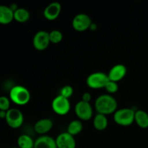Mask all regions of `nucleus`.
Masks as SVG:
<instances>
[{
  "mask_svg": "<svg viewBox=\"0 0 148 148\" xmlns=\"http://www.w3.org/2000/svg\"><path fill=\"white\" fill-rule=\"evenodd\" d=\"M75 111L80 121H89L93 115V109L90 103L79 101L75 105Z\"/></svg>",
  "mask_w": 148,
  "mask_h": 148,
  "instance_id": "obj_7",
  "label": "nucleus"
},
{
  "mask_svg": "<svg viewBox=\"0 0 148 148\" xmlns=\"http://www.w3.org/2000/svg\"><path fill=\"white\" fill-rule=\"evenodd\" d=\"M134 115L135 111L132 108H120L114 114V121L118 125L128 127L134 122Z\"/></svg>",
  "mask_w": 148,
  "mask_h": 148,
  "instance_id": "obj_3",
  "label": "nucleus"
},
{
  "mask_svg": "<svg viewBox=\"0 0 148 148\" xmlns=\"http://www.w3.org/2000/svg\"><path fill=\"white\" fill-rule=\"evenodd\" d=\"M50 43L49 33L46 30H39L33 36V45L36 50H45L49 47Z\"/></svg>",
  "mask_w": 148,
  "mask_h": 148,
  "instance_id": "obj_9",
  "label": "nucleus"
},
{
  "mask_svg": "<svg viewBox=\"0 0 148 148\" xmlns=\"http://www.w3.org/2000/svg\"><path fill=\"white\" fill-rule=\"evenodd\" d=\"M10 99L16 105L25 106L30 101V92L23 85H15L10 90Z\"/></svg>",
  "mask_w": 148,
  "mask_h": 148,
  "instance_id": "obj_2",
  "label": "nucleus"
},
{
  "mask_svg": "<svg viewBox=\"0 0 148 148\" xmlns=\"http://www.w3.org/2000/svg\"><path fill=\"white\" fill-rule=\"evenodd\" d=\"M11 148H19L18 147H11Z\"/></svg>",
  "mask_w": 148,
  "mask_h": 148,
  "instance_id": "obj_27",
  "label": "nucleus"
},
{
  "mask_svg": "<svg viewBox=\"0 0 148 148\" xmlns=\"http://www.w3.org/2000/svg\"><path fill=\"white\" fill-rule=\"evenodd\" d=\"M50 42L53 44H57L60 43L63 39V33L59 30H53L49 32Z\"/></svg>",
  "mask_w": 148,
  "mask_h": 148,
  "instance_id": "obj_21",
  "label": "nucleus"
},
{
  "mask_svg": "<svg viewBox=\"0 0 148 148\" xmlns=\"http://www.w3.org/2000/svg\"><path fill=\"white\" fill-rule=\"evenodd\" d=\"M105 88L106 90L108 92V94L112 95V94L116 93V92L118 91L119 85L118 84H117V82L109 80L107 82V84L106 85L105 88Z\"/></svg>",
  "mask_w": 148,
  "mask_h": 148,
  "instance_id": "obj_22",
  "label": "nucleus"
},
{
  "mask_svg": "<svg viewBox=\"0 0 148 148\" xmlns=\"http://www.w3.org/2000/svg\"><path fill=\"white\" fill-rule=\"evenodd\" d=\"M55 140L57 148H76L75 139L67 132L59 134Z\"/></svg>",
  "mask_w": 148,
  "mask_h": 148,
  "instance_id": "obj_10",
  "label": "nucleus"
},
{
  "mask_svg": "<svg viewBox=\"0 0 148 148\" xmlns=\"http://www.w3.org/2000/svg\"><path fill=\"white\" fill-rule=\"evenodd\" d=\"M5 120L9 127L12 129H18L24 122V116L18 108H10L7 111Z\"/></svg>",
  "mask_w": 148,
  "mask_h": 148,
  "instance_id": "obj_5",
  "label": "nucleus"
},
{
  "mask_svg": "<svg viewBox=\"0 0 148 148\" xmlns=\"http://www.w3.org/2000/svg\"><path fill=\"white\" fill-rule=\"evenodd\" d=\"M108 124V118L103 114H97L93 119V127L98 131H103Z\"/></svg>",
  "mask_w": 148,
  "mask_h": 148,
  "instance_id": "obj_17",
  "label": "nucleus"
},
{
  "mask_svg": "<svg viewBox=\"0 0 148 148\" xmlns=\"http://www.w3.org/2000/svg\"><path fill=\"white\" fill-rule=\"evenodd\" d=\"M108 81L109 78L108 74L96 72L88 75L86 79V84L91 89L98 90L105 88Z\"/></svg>",
  "mask_w": 148,
  "mask_h": 148,
  "instance_id": "obj_4",
  "label": "nucleus"
},
{
  "mask_svg": "<svg viewBox=\"0 0 148 148\" xmlns=\"http://www.w3.org/2000/svg\"><path fill=\"white\" fill-rule=\"evenodd\" d=\"M83 129V124L79 119L72 120L69 122L67 127V132L73 137L79 134Z\"/></svg>",
  "mask_w": 148,
  "mask_h": 148,
  "instance_id": "obj_18",
  "label": "nucleus"
},
{
  "mask_svg": "<svg viewBox=\"0 0 148 148\" xmlns=\"http://www.w3.org/2000/svg\"><path fill=\"white\" fill-rule=\"evenodd\" d=\"M117 107L116 100L110 94H103L95 99V108L98 114L105 116L114 114L117 110Z\"/></svg>",
  "mask_w": 148,
  "mask_h": 148,
  "instance_id": "obj_1",
  "label": "nucleus"
},
{
  "mask_svg": "<svg viewBox=\"0 0 148 148\" xmlns=\"http://www.w3.org/2000/svg\"><path fill=\"white\" fill-rule=\"evenodd\" d=\"M134 122L142 129L148 128V114L143 110H137L135 111Z\"/></svg>",
  "mask_w": 148,
  "mask_h": 148,
  "instance_id": "obj_16",
  "label": "nucleus"
},
{
  "mask_svg": "<svg viewBox=\"0 0 148 148\" xmlns=\"http://www.w3.org/2000/svg\"><path fill=\"white\" fill-rule=\"evenodd\" d=\"M74 89L71 85H65V86H64L63 88L61 89L60 94H59V95L69 99V98L72 95Z\"/></svg>",
  "mask_w": 148,
  "mask_h": 148,
  "instance_id": "obj_24",
  "label": "nucleus"
},
{
  "mask_svg": "<svg viewBox=\"0 0 148 148\" xmlns=\"http://www.w3.org/2000/svg\"><path fill=\"white\" fill-rule=\"evenodd\" d=\"M92 23V20L89 15L85 13H79L72 19V25L74 30L76 31L84 32L90 28Z\"/></svg>",
  "mask_w": 148,
  "mask_h": 148,
  "instance_id": "obj_8",
  "label": "nucleus"
},
{
  "mask_svg": "<svg viewBox=\"0 0 148 148\" xmlns=\"http://www.w3.org/2000/svg\"><path fill=\"white\" fill-rule=\"evenodd\" d=\"M10 109V99L7 96H0V111H7Z\"/></svg>",
  "mask_w": 148,
  "mask_h": 148,
  "instance_id": "obj_23",
  "label": "nucleus"
},
{
  "mask_svg": "<svg viewBox=\"0 0 148 148\" xmlns=\"http://www.w3.org/2000/svg\"><path fill=\"white\" fill-rule=\"evenodd\" d=\"M30 17V12L25 8H18L14 12V20L18 23H26Z\"/></svg>",
  "mask_w": 148,
  "mask_h": 148,
  "instance_id": "obj_20",
  "label": "nucleus"
},
{
  "mask_svg": "<svg viewBox=\"0 0 148 148\" xmlns=\"http://www.w3.org/2000/svg\"><path fill=\"white\" fill-rule=\"evenodd\" d=\"M62 11V5L58 1H53L46 6L43 10V16L45 18L50 21L57 19Z\"/></svg>",
  "mask_w": 148,
  "mask_h": 148,
  "instance_id": "obj_11",
  "label": "nucleus"
},
{
  "mask_svg": "<svg viewBox=\"0 0 148 148\" xmlns=\"http://www.w3.org/2000/svg\"><path fill=\"white\" fill-rule=\"evenodd\" d=\"M34 148H57L56 140L49 135H41L35 140Z\"/></svg>",
  "mask_w": 148,
  "mask_h": 148,
  "instance_id": "obj_14",
  "label": "nucleus"
},
{
  "mask_svg": "<svg viewBox=\"0 0 148 148\" xmlns=\"http://www.w3.org/2000/svg\"><path fill=\"white\" fill-rule=\"evenodd\" d=\"M91 98H92V95H91L90 92H85L82 94V100H81V101H85V102L90 103L91 101Z\"/></svg>",
  "mask_w": 148,
  "mask_h": 148,
  "instance_id": "obj_25",
  "label": "nucleus"
},
{
  "mask_svg": "<svg viewBox=\"0 0 148 148\" xmlns=\"http://www.w3.org/2000/svg\"><path fill=\"white\" fill-rule=\"evenodd\" d=\"M17 146L19 148H34L35 141L28 134H21L17 138Z\"/></svg>",
  "mask_w": 148,
  "mask_h": 148,
  "instance_id": "obj_19",
  "label": "nucleus"
},
{
  "mask_svg": "<svg viewBox=\"0 0 148 148\" xmlns=\"http://www.w3.org/2000/svg\"><path fill=\"white\" fill-rule=\"evenodd\" d=\"M127 73V68L125 65L122 64H116L111 68L108 73V77L109 80L113 82H118L121 80Z\"/></svg>",
  "mask_w": 148,
  "mask_h": 148,
  "instance_id": "obj_12",
  "label": "nucleus"
},
{
  "mask_svg": "<svg viewBox=\"0 0 148 148\" xmlns=\"http://www.w3.org/2000/svg\"><path fill=\"white\" fill-rule=\"evenodd\" d=\"M14 20V12L9 6L0 5V24L8 25Z\"/></svg>",
  "mask_w": 148,
  "mask_h": 148,
  "instance_id": "obj_15",
  "label": "nucleus"
},
{
  "mask_svg": "<svg viewBox=\"0 0 148 148\" xmlns=\"http://www.w3.org/2000/svg\"><path fill=\"white\" fill-rule=\"evenodd\" d=\"M53 121L51 119L48 118L41 119L38 120L34 125V130L37 134L41 135H46L48 132L53 128Z\"/></svg>",
  "mask_w": 148,
  "mask_h": 148,
  "instance_id": "obj_13",
  "label": "nucleus"
},
{
  "mask_svg": "<svg viewBox=\"0 0 148 148\" xmlns=\"http://www.w3.org/2000/svg\"><path fill=\"white\" fill-rule=\"evenodd\" d=\"M6 116H7V111H0V119H5Z\"/></svg>",
  "mask_w": 148,
  "mask_h": 148,
  "instance_id": "obj_26",
  "label": "nucleus"
},
{
  "mask_svg": "<svg viewBox=\"0 0 148 148\" xmlns=\"http://www.w3.org/2000/svg\"><path fill=\"white\" fill-rule=\"evenodd\" d=\"M51 107L53 111L56 114L60 116H64L67 114L70 111L71 104L68 98L59 95L55 97L52 101Z\"/></svg>",
  "mask_w": 148,
  "mask_h": 148,
  "instance_id": "obj_6",
  "label": "nucleus"
}]
</instances>
